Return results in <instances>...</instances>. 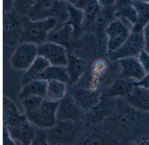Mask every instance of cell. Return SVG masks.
Masks as SVG:
<instances>
[{"mask_svg":"<svg viewBox=\"0 0 149 145\" xmlns=\"http://www.w3.org/2000/svg\"><path fill=\"white\" fill-rule=\"evenodd\" d=\"M116 100L115 111L101 125L111 145H130L149 138V112L136 109L123 98Z\"/></svg>","mask_w":149,"mask_h":145,"instance_id":"obj_1","label":"cell"},{"mask_svg":"<svg viewBox=\"0 0 149 145\" xmlns=\"http://www.w3.org/2000/svg\"><path fill=\"white\" fill-rule=\"evenodd\" d=\"M85 126L84 121H56L54 126L48 129L49 145H74Z\"/></svg>","mask_w":149,"mask_h":145,"instance_id":"obj_2","label":"cell"},{"mask_svg":"<svg viewBox=\"0 0 149 145\" xmlns=\"http://www.w3.org/2000/svg\"><path fill=\"white\" fill-rule=\"evenodd\" d=\"M54 18H49L33 21L31 20L24 26L19 42L22 43H33L36 45L47 43L49 32L56 26Z\"/></svg>","mask_w":149,"mask_h":145,"instance_id":"obj_3","label":"cell"},{"mask_svg":"<svg viewBox=\"0 0 149 145\" xmlns=\"http://www.w3.org/2000/svg\"><path fill=\"white\" fill-rule=\"evenodd\" d=\"M30 19L28 16L17 14L13 8L3 14V43L11 45L19 41L24 26Z\"/></svg>","mask_w":149,"mask_h":145,"instance_id":"obj_4","label":"cell"},{"mask_svg":"<svg viewBox=\"0 0 149 145\" xmlns=\"http://www.w3.org/2000/svg\"><path fill=\"white\" fill-rule=\"evenodd\" d=\"M59 105V101L44 99L40 107L25 114L28 120L36 127L49 129L56 123V113Z\"/></svg>","mask_w":149,"mask_h":145,"instance_id":"obj_5","label":"cell"},{"mask_svg":"<svg viewBox=\"0 0 149 145\" xmlns=\"http://www.w3.org/2000/svg\"><path fill=\"white\" fill-rule=\"evenodd\" d=\"M116 98L102 96L100 102L91 110L85 112L84 121L86 125H101L104 119L110 116L116 106Z\"/></svg>","mask_w":149,"mask_h":145,"instance_id":"obj_6","label":"cell"},{"mask_svg":"<svg viewBox=\"0 0 149 145\" xmlns=\"http://www.w3.org/2000/svg\"><path fill=\"white\" fill-rule=\"evenodd\" d=\"M143 49L144 41L143 32H131L127 40L120 48L109 54V58L112 61L131 57L138 58L140 52Z\"/></svg>","mask_w":149,"mask_h":145,"instance_id":"obj_7","label":"cell"},{"mask_svg":"<svg viewBox=\"0 0 149 145\" xmlns=\"http://www.w3.org/2000/svg\"><path fill=\"white\" fill-rule=\"evenodd\" d=\"M131 31L119 18L112 21L105 29L108 37V50L109 54L116 51L127 40Z\"/></svg>","mask_w":149,"mask_h":145,"instance_id":"obj_8","label":"cell"},{"mask_svg":"<svg viewBox=\"0 0 149 145\" xmlns=\"http://www.w3.org/2000/svg\"><path fill=\"white\" fill-rule=\"evenodd\" d=\"M85 112L77 105L72 95L68 93L59 101L56 113L59 121H71L74 122L84 121Z\"/></svg>","mask_w":149,"mask_h":145,"instance_id":"obj_9","label":"cell"},{"mask_svg":"<svg viewBox=\"0 0 149 145\" xmlns=\"http://www.w3.org/2000/svg\"><path fill=\"white\" fill-rule=\"evenodd\" d=\"M37 57V45L33 43H22L18 45L12 56L11 63L18 70H28Z\"/></svg>","mask_w":149,"mask_h":145,"instance_id":"obj_10","label":"cell"},{"mask_svg":"<svg viewBox=\"0 0 149 145\" xmlns=\"http://www.w3.org/2000/svg\"><path fill=\"white\" fill-rule=\"evenodd\" d=\"M37 56H41L48 61L50 66L66 67L68 55L65 47L51 42L37 45Z\"/></svg>","mask_w":149,"mask_h":145,"instance_id":"obj_11","label":"cell"},{"mask_svg":"<svg viewBox=\"0 0 149 145\" xmlns=\"http://www.w3.org/2000/svg\"><path fill=\"white\" fill-rule=\"evenodd\" d=\"M49 18H54L57 22L56 27H58L68 21L69 14L67 9V2L53 1L51 6L31 18L35 21Z\"/></svg>","mask_w":149,"mask_h":145,"instance_id":"obj_12","label":"cell"},{"mask_svg":"<svg viewBox=\"0 0 149 145\" xmlns=\"http://www.w3.org/2000/svg\"><path fill=\"white\" fill-rule=\"evenodd\" d=\"M69 93L85 112L90 111L96 106L102 98L100 91L88 90L79 87L71 88Z\"/></svg>","mask_w":149,"mask_h":145,"instance_id":"obj_13","label":"cell"},{"mask_svg":"<svg viewBox=\"0 0 149 145\" xmlns=\"http://www.w3.org/2000/svg\"><path fill=\"white\" fill-rule=\"evenodd\" d=\"M74 145H110L109 138L101 128V125L85 124Z\"/></svg>","mask_w":149,"mask_h":145,"instance_id":"obj_14","label":"cell"},{"mask_svg":"<svg viewBox=\"0 0 149 145\" xmlns=\"http://www.w3.org/2000/svg\"><path fill=\"white\" fill-rule=\"evenodd\" d=\"M118 61L122 68L119 77L132 79L135 81H139L146 75V72L138 58L131 57L122 59Z\"/></svg>","mask_w":149,"mask_h":145,"instance_id":"obj_15","label":"cell"},{"mask_svg":"<svg viewBox=\"0 0 149 145\" xmlns=\"http://www.w3.org/2000/svg\"><path fill=\"white\" fill-rule=\"evenodd\" d=\"M3 126H16L28 121L26 114H22L16 106L8 98H3Z\"/></svg>","mask_w":149,"mask_h":145,"instance_id":"obj_16","label":"cell"},{"mask_svg":"<svg viewBox=\"0 0 149 145\" xmlns=\"http://www.w3.org/2000/svg\"><path fill=\"white\" fill-rule=\"evenodd\" d=\"M6 127L12 139L23 145H31L36 134V127L29 120L16 126Z\"/></svg>","mask_w":149,"mask_h":145,"instance_id":"obj_17","label":"cell"},{"mask_svg":"<svg viewBox=\"0 0 149 145\" xmlns=\"http://www.w3.org/2000/svg\"><path fill=\"white\" fill-rule=\"evenodd\" d=\"M123 98L136 109L149 112V90L134 86L131 92Z\"/></svg>","mask_w":149,"mask_h":145,"instance_id":"obj_18","label":"cell"},{"mask_svg":"<svg viewBox=\"0 0 149 145\" xmlns=\"http://www.w3.org/2000/svg\"><path fill=\"white\" fill-rule=\"evenodd\" d=\"M74 30L73 26L69 24H63L56 27L49 32L47 42L54 43L67 48L70 43L71 36Z\"/></svg>","mask_w":149,"mask_h":145,"instance_id":"obj_19","label":"cell"},{"mask_svg":"<svg viewBox=\"0 0 149 145\" xmlns=\"http://www.w3.org/2000/svg\"><path fill=\"white\" fill-rule=\"evenodd\" d=\"M134 87L132 79L119 77L114 80L105 96L111 98H124L131 92Z\"/></svg>","mask_w":149,"mask_h":145,"instance_id":"obj_20","label":"cell"},{"mask_svg":"<svg viewBox=\"0 0 149 145\" xmlns=\"http://www.w3.org/2000/svg\"><path fill=\"white\" fill-rule=\"evenodd\" d=\"M48 81L46 80H33L22 86V90L18 96V99H22L29 96H40L45 98L47 97Z\"/></svg>","mask_w":149,"mask_h":145,"instance_id":"obj_21","label":"cell"},{"mask_svg":"<svg viewBox=\"0 0 149 145\" xmlns=\"http://www.w3.org/2000/svg\"><path fill=\"white\" fill-rule=\"evenodd\" d=\"M50 66L49 62L41 56H37L32 65L22 75L21 79L22 86L36 80L39 75L47 67Z\"/></svg>","mask_w":149,"mask_h":145,"instance_id":"obj_22","label":"cell"},{"mask_svg":"<svg viewBox=\"0 0 149 145\" xmlns=\"http://www.w3.org/2000/svg\"><path fill=\"white\" fill-rule=\"evenodd\" d=\"M68 59L66 69L70 78L68 84L72 85L76 83L83 74L85 65L81 59L74 55H68Z\"/></svg>","mask_w":149,"mask_h":145,"instance_id":"obj_23","label":"cell"},{"mask_svg":"<svg viewBox=\"0 0 149 145\" xmlns=\"http://www.w3.org/2000/svg\"><path fill=\"white\" fill-rule=\"evenodd\" d=\"M40 80H54L68 84L70 78L66 67L49 66L46 68L38 77Z\"/></svg>","mask_w":149,"mask_h":145,"instance_id":"obj_24","label":"cell"},{"mask_svg":"<svg viewBox=\"0 0 149 145\" xmlns=\"http://www.w3.org/2000/svg\"><path fill=\"white\" fill-rule=\"evenodd\" d=\"M138 15V14L132 4V1L123 0L117 2L115 14V16L116 18H126L134 25Z\"/></svg>","mask_w":149,"mask_h":145,"instance_id":"obj_25","label":"cell"},{"mask_svg":"<svg viewBox=\"0 0 149 145\" xmlns=\"http://www.w3.org/2000/svg\"><path fill=\"white\" fill-rule=\"evenodd\" d=\"M66 2L67 9L69 14L70 18L68 21L63 24L72 25L74 29L73 33L77 34L80 31L81 26L82 25L84 12L83 10L75 7L68 1Z\"/></svg>","mask_w":149,"mask_h":145,"instance_id":"obj_26","label":"cell"},{"mask_svg":"<svg viewBox=\"0 0 149 145\" xmlns=\"http://www.w3.org/2000/svg\"><path fill=\"white\" fill-rule=\"evenodd\" d=\"M48 81L47 97L53 101H60L66 95L67 84L57 80Z\"/></svg>","mask_w":149,"mask_h":145,"instance_id":"obj_27","label":"cell"},{"mask_svg":"<svg viewBox=\"0 0 149 145\" xmlns=\"http://www.w3.org/2000/svg\"><path fill=\"white\" fill-rule=\"evenodd\" d=\"M101 8L99 2L97 1H89L88 4L83 10L84 12L82 25L85 27L89 25L96 20Z\"/></svg>","mask_w":149,"mask_h":145,"instance_id":"obj_28","label":"cell"},{"mask_svg":"<svg viewBox=\"0 0 149 145\" xmlns=\"http://www.w3.org/2000/svg\"><path fill=\"white\" fill-rule=\"evenodd\" d=\"M111 1L109 2H105L103 4H100L101 8L97 17L96 21L99 27H103L107 24L113 16H115L116 10L112 8V3Z\"/></svg>","mask_w":149,"mask_h":145,"instance_id":"obj_29","label":"cell"},{"mask_svg":"<svg viewBox=\"0 0 149 145\" xmlns=\"http://www.w3.org/2000/svg\"><path fill=\"white\" fill-rule=\"evenodd\" d=\"M44 100V98L40 96H29L23 99L20 102L24 107L25 113H28L40 107Z\"/></svg>","mask_w":149,"mask_h":145,"instance_id":"obj_30","label":"cell"},{"mask_svg":"<svg viewBox=\"0 0 149 145\" xmlns=\"http://www.w3.org/2000/svg\"><path fill=\"white\" fill-rule=\"evenodd\" d=\"M36 2V1H13V8L19 15L29 16L31 8Z\"/></svg>","mask_w":149,"mask_h":145,"instance_id":"obj_31","label":"cell"},{"mask_svg":"<svg viewBox=\"0 0 149 145\" xmlns=\"http://www.w3.org/2000/svg\"><path fill=\"white\" fill-rule=\"evenodd\" d=\"M149 22V13L138 15L136 21L132 29L131 32L134 33H142L144 28Z\"/></svg>","mask_w":149,"mask_h":145,"instance_id":"obj_32","label":"cell"},{"mask_svg":"<svg viewBox=\"0 0 149 145\" xmlns=\"http://www.w3.org/2000/svg\"><path fill=\"white\" fill-rule=\"evenodd\" d=\"M36 127V134L30 145H49L47 142L48 129Z\"/></svg>","mask_w":149,"mask_h":145,"instance_id":"obj_33","label":"cell"},{"mask_svg":"<svg viewBox=\"0 0 149 145\" xmlns=\"http://www.w3.org/2000/svg\"><path fill=\"white\" fill-rule=\"evenodd\" d=\"M132 4L138 15L149 13V2L134 1H132Z\"/></svg>","mask_w":149,"mask_h":145,"instance_id":"obj_34","label":"cell"},{"mask_svg":"<svg viewBox=\"0 0 149 145\" xmlns=\"http://www.w3.org/2000/svg\"><path fill=\"white\" fill-rule=\"evenodd\" d=\"M138 59L147 74L149 72V54L143 49L139 54Z\"/></svg>","mask_w":149,"mask_h":145,"instance_id":"obj_35","label":"cell"},{"mask_svg":"<svg viewBox=\"0 0 149 145\" xmlns=\"http://www.w3.org/2000/svg\"><path fill=\"white\" fill-rule=\"evenodd\" d=\"M3 145H16V142L12 139L6 127L3 126Z\"/></svg>","mask_w":149,"mask_h":145,"instance_id":"obj_36","label":"cell"},{"mask_svg":"<svg viewBox=\"0 0 149 145\" xmlns=\"http://www.w3.org/2000/svg\"><path fill=\"white\" fill-rule=\"evenodd\" d=\"M132 83L134 86H139L149 90V72L140 81H135L132 79Z\"/></svg>","mask_w":149,"mask_h":145,"instance_id":"obj_37","label":"cell"},{"mask_svg":"<svg viewBox=\"0 0 149 145\" xmlns=\"http://www.w3.org/2000/svg\"><path fill=\"white\" fill-rule=\"evenodd\" d=\"M143 33L144 41V50L149 54V22L144 28Z\"/></svg>","mask_w":149,"mask_h":145,"instance_id":"obj_38","label":"cell"},{"mask_svg":"<svg viewBox=\"0 0 149 145\" xmlns=\"http://www.w3.org/2000/svg\"><path fill=\"white\" fill-rule=\"evenodd\" d=\"M13 1H3V14L8 13L13 8Z\"/></svg>","mask_w":149,"mask_h":145,"instance_id":"obj_39","label":"cell"},{"mask_svg":"<svg viewBox=\"0 0 149 145\" xmlns=\"http://www.w3.org/2000/svg\"><path fill=\"white\" fill-rule=\"evenodd\" d=\"M146 139L141 140L134 142V143H132V144H130V145H146L145 142Z\"/></svg>","mask_w":149,"mask_h":145,"instance_id":"obj_40","label":"cell"},{"mask_svg":"<svg viewBox=\"0 0 149 145\" xmlns=\"http://www.w3.org/2000/svg\"><path fill=\"white\" fill-rule=\"evenodd\" d=\"M15 142H16V145H23V144H22L21 142L18 141H15Z\"/></svg>","mask_w":149,"mask_h":145,"instance_id":"obj_41","label":"cell"}]
</instances>
